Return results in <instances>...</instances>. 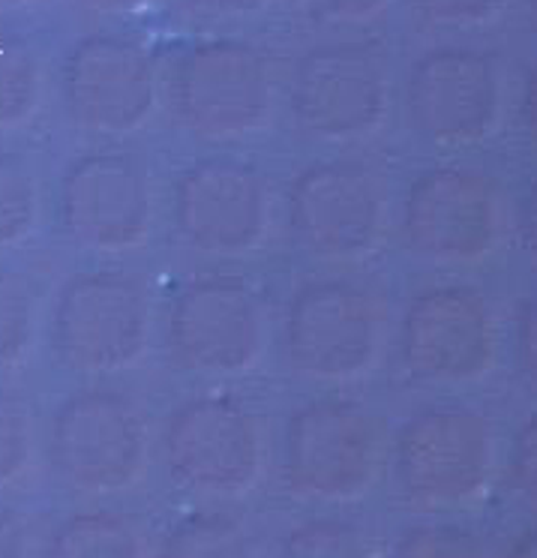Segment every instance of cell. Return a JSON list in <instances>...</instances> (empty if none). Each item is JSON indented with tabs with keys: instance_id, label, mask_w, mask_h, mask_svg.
Masks as SVG:
<instances>
[{
	"instance_id": "15",
	"label": "cell",
	"mask_w": 537,
	"mask_h": 558,
	"mask_svg": "<svg viewBox=\"0 0 537 558\" xmlns=\"http://www.w3.org/2000/svg\"><path fill=\"white\" fill-rule=\"evenodd\" d=\"M154 198L145 171L121 154H90L61 181V226L90 250H130L145 241Z\"/></svg>"
},
{
	"instance_id": "5",
	"label": "cell",
	"mask_w": 537,
	"mask_h": 558,
	"mask_svg": "<svg viewBox=\"0 0 537 558\" xmlns=\"http://www.w3.org/2000/svg\"><path fill=\"white\" fill-rule=\"evenodd\" d=\"M150 333V304L142 282L123 274H85L61 292L54 310V349L85 373H114L135 364Z\"/></svg>"
},
{
	"instance_id": "1",
	"label": "cell",
	"mask_w": 537,
	"mask_h": 558,
	"mask_svg": "<svg viewBox=\"0 0 537 558\" xmlns=\"http://www.w3.org/2000/svg\"><path fill=\"white\" fill-rule=\"evenodd\" d=\"M496 472L492 426L472 409L415 414L396 441V484L417 508H460L484 496Z\"/></svg>"
},
{
	"instance_id": "22",
	"label": "cell",
	"mask_w": 537,
	"mask_h": 558,
	"mask_svg": "<svg viewBox=\"0 0 537 558\" xmlns=\"http://www.w3.org/2000/svg\"><path fill=\"white\" fill-rule=\"evenodd\" d=\"M37 330V298L25 279L0 270V366L22 361Z\"/></svg>"
},
{
	"instance_id": "4",
	"label": "cell",
	"mask_w": 537,
	"mask_h": 558,
	"mask_svg": "<svg viewBox=\"0 0 537 558\" xmlns=\"http://www.w3.org/2000/svg\"><path fill=\"white\" fill-rule=\"evenodd\" d=\"M51 453L75 489L87 496L121 493L145 472L147 426L133 402L118 393H78L54 414Z\"/></svg>"
},
{
	"instance_id": "6",
	"label": "cell",
	"mask_w": 537,
	"mask_h": 558,
	"mask_svg": "<svg viewBox=\"0 0 537 558\" xmlns=\"http://www.w3.org/2000/svg\"><path fill=\"white\" fill-rule=\"evenodd\" d=\"M381 342L376 298L352 282H316L294 294L285 316V354L297 373L345 381L367 373Z\"/></svg>"
},
{
	"instance_id": "28",
	"label": "cell",
	"mask_w": 537,
	"mask_h": 558,
	"mask_svg": "<svg viewBox=\"0 0 537 558\" xmlns=\"http://www.w3.org/2000/svg\"><path fill=\"white\" fill-rule=\"evenodd\" d=\"M508 558H537V541H535V532H532V529H528L523 537H516V544L511 546Z\"/></svg>"
},
{
	"instance_id": "26",
	"label": "cell",
	"mask_w": 537,
	"mask_h": 558,
	"mask_svg": "<svg viewBox=\"0 0 537 558\" xmlns=\"http://www.w3.org/2000/svg\"><path fill=\"white\" fill-rule=\"evenodd\" d=\"M0 558H30L25 522L7 510H0Z\"/></svg>"
},
{
	"instance_id": "10",
	"label": "cell",
	"mask_w": 537,
	"mask_h": 558,
	"mask_svg": "<svg viewBox=\"0 0 537 558\" xmlns=\"http://www.w3.org/2000/svg\"><path fill=\"white\" fill-rule=\"evenodd\" d=\"M292 109L306 133L349 142L373 133L388 111V78L364 46H325L297 63Z\"/></svg>"
},
{
	"instance_id": "27",
	"label": "cell",
	"mask_w": 537,
	"mask_h": 558,
	"mask_svg": "<svg viewBox=\"0 0 537 558\" xmlns=\"http://www.w3.org/2000/svg\"><path fill=\"white\" fill-rule=\"evenodd\" d=\"M520 333H523L525 340V349L520 352V357H523L525 369H528V378H535V310H532V304L525 306Z\"/></svg>"
},
{
	"instance_id": "24",
	"label": "cell",
	"mask_w": 537,
	"mask_h": 558,
	"mask_svg": "<svg viewBox=\"0 0 537 558\" xmlns=\"http://www.w3.org/2000/svg\"><path fill=\"white\" fill-rule=\"evenodd\" d=\"M396 558H489L475 534L460 525H424L396 546Z\"/></svg>"
},
{
	"instance_id": "9",
	"label": "cell",
	"mask_w": 537,
	"mask_h": 558,
	"mask_svg": "<svg viewBox=\"0 0 537 558\" xmlns=\"http://www.w3.org/2000/svg\"><path fill=\"white\" fill-rule=\"evenodd\" d=\"M171 474L205 496H244L261 469L258 426L244 405L220 397L186 402L166 426Z\"/></svg>"
},
{
	"instance_id": "14",
	"label": "cell",
	"mask_w": 537,
	"mask_h": 558,
	"mask_svg": "<svg viewBox=\"0 0 537 558\" xmlns=\"http://www.w3.org/2000/svg\"><path fill=\"white\" fill-rule=\"evenodd\" d=\"M63 102L87 130L133 133L157 109L154 63L130 39H85L63 63Z\"/></svg>"
},
{
	"instance_id": "25",
	"label": "cell",
	"mask_w": 537,
	"mask_h": 558,
	"mask_svg": "<svg viewBox=\"0 0 537 558\" xmlns=\"http://www.w3.org/2000/svg\"><path fill=\"white\" fill-rule=\"evenodd\" d=\"M516 486L523 489L528 505H535L537 498V433L535 421H528L520 436V448H516Z\"/></svg>"
},
{
	"instance_id": "2",
	"label": "cell",
	"mask_w": 537,
	"mask_h": 558,
	"mask_svg": "<svg viewBox=\"0 0 537 558\" xmlns=\"http://www.w3.org/2000/svg\"><path fill=\"white\" fill-rule=\"evenodd\" d=\"M381 429L357 402H313L285 429V481L313 501H352L376 481Z\"/></svg>"
},
{
	"instance_id": "8",
	"label": "cell",
	"mask_w": 537,
	"mask_h": 558,
	"mask_svg": "<svg viewBox=\"0 0 537 558\" xmlns=\"http://www.w3.org/2000/svg\"><path fill=\"white\" fill-rule=\"evenodd\" d=\"M403 364L429 385L477 381L496 364V322L475 289L417 294L403 322Z\"/></svg>"
},
{
	"instance_id": "21",
	"label": "cell",
	"mask_w": 537,
	"mask_h": 558,
	"mask_svg": "<svg viewBox=\"0 0 537 558\" xmlns=\"http://www.w3.org/2000/svg\"><path fill=\"white\" fill-rule=\"evenodd\" d=\"M280 558H376L367 534L349 522L313 520L285 534Z\"/></svg>"
},
{
	"instance_id": "18",
	"label": "cell",
	"mask_w": 537,
	"mask_h": 558,
	"mask_svg": "<svg viewBox=\"0 0 537 558\" xmlns=\"http://www.w3.org/2000/svg\"><path fill=\"white\" fill-rule=\"evenodd\" d=\"M42 97L37 54L25 39L0 31V130L30 121Z\"/></svg>"
},
{
	"instance_id": "16",
	"label": "cell",
	"mask_w": 537,
	"mask_h": 558,
	"mask_svg": "<svg viewBox=\"0 0 537 558\" xmlns=\"http://www.w3.org/2000/svg\"><path fill=\"white\" fill-rule=\"evenodd\" d=\"M174 217L181 234L198 250L246 253L268 231V190L244 162L208 159L178 181Z\"/></svg>"
},
{
	"instance_id": "13",
	"label": "cell",
	"mask_w": 537,
	"mask_h": 558,
	"mask_svg": "<svg viewBox=\"0 0 537 558\" xmlns=\"http://www.w3.org/2000/svg\"><path fill=\"white\" fill-rule=\"evenodd\" d=\"M169 340L190 369L210 376L244 373L261 352V306L241 279H202L174 298Z\"/></svg>"
},
{
	"instance_id": "23",
	"label": "cell",
	"mask_w": 537,
	"mask_h": 558,
	"mask_svg": "<svg viewBox=\"0 0 537 558\" xmlns=\"http://www.w3.org/2000/svg\"><path fill=\"white\" fill-rule=\"evenodd\" d=\"M34 457V426L22 402L0 390V486L15 481Z\"/></svg>"
},
{
	"instance_id": "17",
	"label": "cell",
	"mask_w": 537,
	"mask_h": 558,
	"mask_svg": "<svg viewBox=\"0 0 537 558\" xmlns=\"http://www.w3.org/2000/svg\"><path fill=\"white\" fill-rule=\"evenodd\" d=\"M49 558H145V544L133 522L97 510L63 522Z\"/></svg>"
},
{
	"instance_id": "20",
	"label": "cell",
	"mask_w": 537,
	"mask_h": 558,
	"mask_svg": "<svg viewBox=\"0 0 537 558\" xmlns=\"http://www.w3.org/2000/svg\"><path fill=\"white\" fill-rule=\"evenodd\" d=\"M37 181L22 159L0 154V246L22 243L37 229Z\"/></svg>"
},
{
	"instance_id": "3",
	"label": "cell",
	"mask_w": 537,
	"mask_h": 558,
	"mask_svg": "<svg viewBox=\"0 0 537 558\" xmlns=\"http://www.w3.org/2000/svg\"><path fill=\"white\" fill-rule=\"evenodd\" d=\"M174 114L205 138H237L265 126L273 109L268 61L246 43H202L178 63Z\"/></svg>"
},
{
	"instance_id": "7",
	"label": "cell",
	"mask_w": 537,
	"mask_h": 558,
	"mask_svg": "<svg viewBox=\"0 0 537 558\" xmlns=\"http://www.w3.org/2000/svg\"><path fill=\"white\" fill-rule=\"evenodd\" d=\"M501 234L499 193L489 178L463 166L424 171L405 198V238L439 265L480 262Z\"/></svg>"
},
{
	"instance_id": "11",
	"label": "cell",
	"mask_w": 537,
	"mask_h": 558,
	"mask_svg": "<svg viewBox=\"0 0 537 558\" xmlns=\"http://www.w3.org/2000/svg\"><path fill=\"white\" fill-rule=\"evenodd\" d=\"M292 229L309 253L357 262L381 241L385 198L379 181L354 162H321L292 186Z\"/></svg>"
},
{
	"instance_id": "19",
	"label": "cell",
	"mask_w": 537,
	"mask_h": 558,
	"mask_svg": "<svg viewBox=\"0 0 537 558\" xmlns=\"http://www.w3.org/2000/svg\"><path fill=\"white\" fill-rule=\"evenodd\" d=\"M162 558H256V549L229 517H196L169 534Z\"/></svg>"
},
{
	"instance_id": "12",
	"label": "cell",
	"mask_w": 537,
	"mask_h": 558,
	"mask_svg": "<svg viewBox=\"0 0 537 558\" xmlns=\"http://www.w3.org/2000/svg\"><path fill=\"white\" fill-rule=\"evenodd\" d=\"M501 111L496 63L475 49H436L408 78V114L417 133L436 145L484 142Z\"/></svg>"
}]
</instances>
